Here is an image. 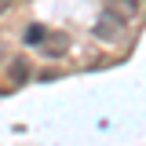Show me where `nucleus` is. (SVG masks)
Segmentation results:
<instances>
[{
	"instance_id": "1",
	"label": "nucleus",
	"mask_w": 146,
	"mask_h": 146,
	"mask_svg": "<svg viewBox=\"0 0 146 146\" xmlns=\"http://www.w3.org/2000/svg\"><path fill=\"white\" fill-rule=\"evenodd\" d=\"M40 48H44V55H51V58H62V55L70 51V40H66L62 33H44Z\"/></svg>"
},
{
	"instance_id": "5",
	"label": "nucleus",
	"mask_w": 146,
	"mask_h": 146,
	"mask_svg": "<svg viewBox=\"0 0 146 146\" xmlns=\"http://www.w3.org/2000/svg\"><path fill=\"white\" fill-rule=\"evenodd\" d=\"M44 33H48L44 26H29V29H26V44H36V48H40V40H44Z\"/></svg>"
},
{
	"instance_id": "4",
	"label": "nucleus",
	"mask_w": 146,
	"mask_h": 146,
	"mask_svg": "<svg viewBox=\"0 0 146 146\" xmlns=\"http://www.w3.org/2000/svg\"><path fill=\"white\" fill-rule=\"evenodd\" d=\"M7 73H11V84H26V80H29V62H26V58H15V62H11V66H7Z\"/></svg>"
},
{
	"instance_id": "2",
	"label": "nucleus",
	"mask_w": 146,
	"mask_h": 146,
	"mask_svg": "<svg viewBox=\"0 0 146 146\" xmlns=\"http://www.w3.org/2000/svg\"><path fill=\"white\" fill-rule=\"evenodd\" d=\"M139 11H143L139 0H110V15H117L121 22H124V18H135Z\"/></svg>"
},
{
	"instance_id": "3",
	"label": "nucleus",
	"mask_w": 146,
	"mask_h": 146,
	"mask_svg": "<svg viewBox=\"0 0 146 146\" xmlns=\"http://www.w3.org/2000/svg\"><path fill=\"white\" fill-rule=\"evenodd\" d=\"M121 33V18L117 15H106L102 22H95V36H102V40H110V36Z\"/></svg>"
},
{
	"instance_id": "6",
	"label": "nucleus",
	"mask_w": 146,
	"mask_h": 146,
	"mask_svg": "<svg viewBox=\"0 0 146 146\" xmlns=\"http://www.w3.org/2000/svg\"><path fill=\"white\" fill-rule=\"evenodd\" d=\"M11 4H15V0H0V15H4V11H7Z\"/></svg>"
}]
</instances>
